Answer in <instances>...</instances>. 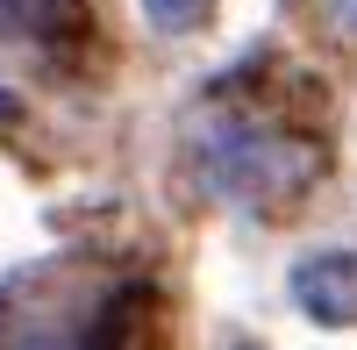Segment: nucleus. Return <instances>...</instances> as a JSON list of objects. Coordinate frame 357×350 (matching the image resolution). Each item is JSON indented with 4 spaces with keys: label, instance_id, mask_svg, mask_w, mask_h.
Listing matches in <instances>:
<instances>
[{
    "label": "nucleus",
    "instance_id": "nucleus-3",
    "mask_svg": "<svg viewBox=\"0 0 357 350\" xmlns=\"http://www.w3.org/2000/svg\"><path fill=\"white\" fill-rule=\"evenodd\" d=\"M143 15H151L158 29H193L207 15V0H143Z\"/></svg>",
    "mask_w": 357,
    "mask_h": 350
},
{
    "label": "nucleus",
    "instance_id": "nucleus-5",
    "mask_svg": "<svg viewBox=\"0 0 357 350\" xmlns=\"http://www.w3.org/2000/svg\"><path fill=\"white\" fill-rule=\"evenodd\" d=\"M0 114H8V93H0Z\"/></svg>",
    "mask_w": 357,
    "mask_h": 350
},
{
    "label": "nucleus",
    "instance_id": "nucleus-1",
    "mask_svg": "<svg viewBox=\"0 0 357 350\" xmlns=\"http://www.w3.org/2000/svg\"><path fill=\"white\" fill-rule=\"evenodd\" d=\"M207 172H215V186H229L236 200H257V208H272V200L301 193L314 158L301 143H279V136H257V129H229L207 143Z\"/></svg>",
    "mask_w": 357,
    "mask_h": 350
},
{
    "label": "nucleus",
    "instance_id": "nucleus-2",
    "mask_svg": "<svg viewBox=\"0 0 357 350\" xmlns=\"http://www.w3.org/2000/svg\"><path fill=\"white\" fill-rule=\"evenodd\" d=\"M293 300H301L314 322L350 329L357 322V257L350 250H314L293 265Z\"/></svg>",
    "mask_w": 357,
    "mask_h": 350
},
{
    "label": "nucleus",
    "instance_id": "nucleus-4",
    "mask_svg": "<svg viewBox=\"0 0 357 350\" xmlns=\"http://www.w3.org/2000/svg\"><path fill=\"white\" fill-rule=\"evenodd\" d=\"M36 350H72V343H36Z\"/></svg>",
    "mask_w": 357,
    "mask_h": 350
}]
</instances>
